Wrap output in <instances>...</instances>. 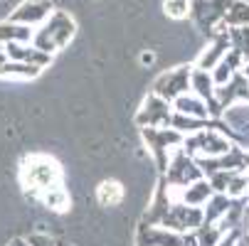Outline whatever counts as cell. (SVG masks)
I'll return each instance as SVG.
<instances>
[{"instance_id": "obj_24", "label": "cell", "mask_w": 249, "mask_h": 246, "mask_svg": "<svg viewBox=\"0 0 249 246\" xmlns=\"http://www.w3.org/2000/svg\"><path fill=\"white\" fill-rule=\"evenodd\" d=\"M96 197L104 207H114L124 199V187L116 182V180H104L96 190Z\"/></svg>"}, {"instance_id": "obj_33", "label": "cell", "mask_w": 249, "mask_h": 246, "mask_svg": "<svg viewBox=\"0 0 249 246\" xmlns=\"http://www.w3.org/2000/svg\"><path fill=\"white\" fill-rule=\"evenodd\" d=\"M10 246H27V241L25 239H15V241H10Z\"/></svg>"}, {"instance_id": "obj_15", "label": "cell", "mask_w": 249, "mask_h": 246, "mask_svg": "<svg viewBox=\"0 0 249 246\" xmlns=\"http://www.w3.org/2000/svg\"><path fill=\"white\" fill-rule=\"evenodd\" d=\"M173 111L183 114V116H190V118H200V121H212L210 111H207V103L202 98H197L195 94H190V91L173 101Z\"/></svg>"}, {"instance_id": "obj_25", "label": "cell", "mask_w": 249, "mask_h": 246, "mask_svg": "<svg viewBox=\"0 0 249 246\" xmlns=\"http://www.w3.org/2000/svg\"><path fill=\"white\" fill-rule=\"evenodd\" d=\"M227 40H230V49H234L244 59H249V25H244V27H230L227 30Z\"/></svg>"}, {"instance_id": "obj_14", "label": "cell", "mask_w": 249, "mask_h": 246, "mask_svg": "<svg viewBox=\"0 0 249 246\" xmlns=\"http://www.w3.org/2000/svg\"><path fill=\"white\" fill-rule=\"evenodd\" d=\"M244 66V57L239 54V52H234V49H230L220 62H217V66L215 69H212V72H210V77H212V84H215V89L217 86H225L237 72H239V69Z\"/></svg>"}, {"instance_id": "obj_4", "label": "cell", "mask_w": 249, "mask_h": 246, "mask_svg": "<svg viewBox=\"0 0 249 246\" xmlns=\"http://www.w3.org/2000/svg\"><path fill=\"white\" fill-rule=\"evenodd\" d=\"M200 178H205V175H202V170L197 167V160H195L193 155H188V153L183 150V146L175 148V150L170 153V158H168L165 170H163L165 185H168L170 190H183V187H188L190 182H195V180H200Z\"/></svg>"}, {"instance_id": "obj_27", "label": "cell", "mask_w": 249, "mask_h": 246, "mask_svg": "<svg viewBox=\"0 0 249 246\" xmlns=\"http://www.w3.org/2000/svg\"><path fill=\"white\" fill-rule=\"evenodd\" d=\"M40 202H42L45 207L54 209V212H64V209L69 207V195H67L64 185H59V187H54V190L45 192V195L40 197Z\"/></svg>"}, {"instance_id": "obj_13", "label": "cell", "mask_w": 249, "mask_h": 246, "mask_svg": "<svg viewBox=\"0 0 249 246\" xmlns=\"http://www.w3.org/2000/svg\"><path fill=\"white\" fill-rule=\"evenodd\" d=\"M230 52V40H227V30H222V32H215L212 34V45L197 57V62H195V66L197 69H205V72H212V69L217 66V62L225 57Z\"/></svg>"}, {"instance_id": "obj_17", "label": "cell", "mask_w": 249, "mask_h": 246, "mask_svg": "<svg viewBox=\"0 0 249 246\" xmlns=\"http://www.w3.org/2000/svg\"><path fill=\"white\" fill-rule=\"evenodd\" d=\"M190 94H195L197 98H202L205 103L215 101V84H212V77L205 69L193 66L190 69Z\"/></svg>"}, {"instance_id": "obj_11", "label": "cell", "mask_w": 249, "mask_h": 246, "mask_svg": "<svg viewBox=\"0 0 249 246\" xmlns=\"http://www.w3.org/2000/svg\"><path fill=\"white\" fill-rule=\"evenodd\" d=\"M136 246H183V236L158 224L141 222L136 231Z\"/></svg>"}, {"instance_id": "obj_3", "label": "cell", "mask_w": 249, "mask_h": 246, "mask_svg": "<svg viewBox=\"0 0 249 246\" xmlns=\"http://www.w3.org/2000/svg\"><path fill=\"white\" fill-rule=\"evenodd\" d=\"M230 148L232 143L212 126V121H207L202 131L183 138V150L193 158H217V155H225Z\"/></svg>"}, {"instance_id": "obj_26", "label": "cell", "mask_w": 249, "mask_h": 246, "mask_svg": "<svg viewBox=\"0 0 249 246\" xmlns=\"http://www.w3.org/2000/svg\"><path fill=\"white\" fill-rule=\"evenodd\" d=\"M225 195L230 199H247L249 197V175L247 172H234L227 190H225Z\"/></svg>"}, {"instance_id": "obj_5", "label": "cell", "mask_w": 249, "mask_h": 246, "mask_svg": "<svg viewBox=\"0 0 249 246\" xmlns=\"http://www.w3.org/2000/svg\"><path fill=\"white\" fill-rule=\"evenodd\" d=\"M141 135H143L146 146H148V153L158 167V172L163 175L165 165H168V158L175 148L183 146V135L168 128V126H158V128H141Z\"/></svg>"}, {"instance_id": "obj_12", "label": "cell", "mask_w": 249, "mask_h": 246, "mask_svg": "<svg viewBox=\"0 0 249 246\" xmlns=\"http://www.w3.org/2000/svg\"><path fill=\"white\" fill-rule=\"evenodd\" d=\"M5 54H8V59H13V62L32 64V66H37V69H45V66H50V62H52L50 54L40 52L37 47L30 45V42H10V45H5Z\"/></svg>"}, {"instance_id": "obj_6", "label": "cell", "mask_w": 249, "mask_h": 246, "mask_svg": "<svg viewBox=\"0 0 249 246\" xmlns=\"http://www.w3.org/2000/svg\"><path fill=\"white\" fill-rule=\"evenodd\" d=\"M232 5V0H190V15L205 34L222 32V20Z\"/></svg>"}, {"instance_id": "obj_1", "label": "cell", "mask_w": 249, "mask_h": 246, "mask_svg": "<svg viewBox=\"0 0 249 246\" xmlns=\"http://www.w3.org/2000/svg\"><path fill=\"white\" fill-rule=\"evenodd\" d=\"M20 182L32 197H42L45 192L62 185V167L50 155H30L20 165Z\"/></svg>"}, {"instance_id": "obj_21", "label": "cell", "mask_w": 249, "mask_h": 246, "mask_svg": "<svg viewBox=\"0 0 249 246\" xmlns=\"http://www.w3.org/2000/svg\"><path fill=\"white\" fill-rule=\"evenodd\" d=\"M40 72L42 69L32 66V64H22V62L8 59L3 66H0V79H22V82H27V79H35Z\"/></svg>"}, {"instance_id": "obj_18", "label": "cell", "mask_w": 249, "mask_h": 246, "mask_svg": "<svg viewBox=\"0 0 249 246\" xmlns=\"http://www.w3.org/2000/svg\"><path fill=\"white\" fill-rule=\"evenodd\" d=\"M220 121L230 131H244V128H249V101H237V103H232V106H227L220 114Z\"/></svg>"}, {"instance_id": "obj_32", "label": "cell", "mask_w": 249, "mask_h": 246, "mask_svg": "<svg viewBox=\"0 0 249 246\" xmlns=\"http://www.w3.org/2000/svg\"><path fill=\"white\" fill-rule=\"evenodd\" d=\"M5 62H8V54H5V45L0 42V66H3Z\"/></svg>"}, {"instance_id": "obj_19", "label": "cell", "mask_w": 249, "mask_h": 246, "mask_svg": "<svg viewBox=\"0 0 249 246\" xmlns=\"http://www.w3.org/2000/svg\"><path fill=\"white\" fill-rule=\"evenodd\" d=\"M32 27L13 22V20H3L0 22V42L10 45V42H30L32 40Z\"/></svg>"}, {"instance_id": "obj_9", "label": "cell", "mask_w": 249, "mask_h": 246, "mask_svg": "<svg viewBox=\"0 0 249 246\" xmlns=\"http://www.w3.org/2000/svg\"><path fill=\"white\" fill-rule=\"evenodd\" d=\"M170 116H173V103H168L165 98H160L151 91L136 114V123L141 128H158V126H168Z\"/></svg>"}, {"instance_id": "obj_23", "label": "cell", "mask_w": 249, "mask_h": 246, "mask_svg": "<svg viewBox=\"0 0 249 246\" xmlns=\"http://www.w3.org/2000/svg\"><path fill=\"white\" fill-rule=\"evenodd\" d=\"M244 27L249 25V3L247 0H232V5L222 20V27Z\"/></svg>"}, {"instance_id": "obj_22", "label": "cell", "mask_w": 249, "mask_h": 246, "mask_svg": "<svg viewBox=\"0 0 249 246\" xmlns=\"http://www.w3.org/2000/svg\"><path fill=\"white\" fill-rule=\"evenodd\" d=\"M205 126H207V121L190 118V116H183V114H178V111H173V116H170V121H168V128L178 131L183 138H185V135H193V133H197V131H202Z\"/></svg>"}, {"instance_id": "obj_2", "label": "cell", "mask_w": 249, "mask_h": 246, "mask_svg": "<svg viewBox=\"0 0 249 246\" xmlns=\"http://www.w3.org/2000/svg\"><path fill=\"white\" fill-rule=\"evenodd\" d=\"M74 32H77V25H74L72 17H69V13L54 10L37 30L32 32L30 45H35L40 52L52 57L54 52H59L62 47H67L69 42H72Z\"/></svg>"}, {"instance_id": "obj_31", "label": "cell", "mask_w": 249, "mask_h": 246, "mask_svg": "<svg viewBox=\"0 0 249 246\" xmlns=\"http://www.w3.org/2000/svg\"><path fill=\"white\" fill-rule=\"evenodd\" d=\"M183 246H200V244L195 241V234H185L183 236Z\"/></svg>"}, {"instance_id": "obj_28", "label": "cell", "mask_w": 249, "mask_h": 246, "mask_svg": "<svg viewBox=\"0 0 249 246\" xmlns=\"http://www.w3.org/2000/svg\"><path fill=\"white\" fill-rule=\"evenodd\" d=\"M163 8H165V15H168V17L183 20V17L190 15V0H165Z\"/></svg>"}, {"instance_id": "obj_20", "label": "cell", "mask_w": 249, "mask_h": 246, "mask_svg": "<svg viewBox=\"0 0 249 246\" xmlns=\"http://www.w3.org/2000/svg\"><path fill=\"white\" fill-rule=\"evenodd\" d=\"M230 207H232V199L227 195H212L207 199V204L202 207V222H220L225 219V214L230 212Z\"/></svg>"}, {"instance_id": "obj_8", "label": "cell", "mask_w": 249, "mask_h": 246, "mask_svg": "<svg viewBox=\"0 0 249 246\" xmlns=\"http://www.w3.org/2000/svg\"><path fill=\"white\" fill-rule=\"evenodd\" d=\"M190 69L193 66H178V69H170V72L160 74L153 82V94L165 98L168 103H173L178 96L188 94L190 91Z\"/></svg>"}, {"instance_id": "obj_29", "label": "cell", "mask_w": 249, "mask_h": 246, "mask_svg": "<svg viewBox=\"0 0 249 246\" xmlns=\"http://www.w3.org/2000/svg\"><path fill=\"white\" fill-rule=\"evenodd\" d=\"M25 241H27V246H57V241L52 236H47V234H32Z\"/></svg>"}, {"instance_id": "obj_10", "label": "cell", "mask_w": 249, "mask_h": 246, "mask_svg": "<svg viewBox=\"0 0 249 246\" xmlns=\"http://www.w3.org/2000/svg\"><path fill=\"white\" fill-rule=\"evenodd\" d=\"M54 13L50 0H22V3L13 10V15L8 20L13 22H20V25H27V27H40L50 15Z\"/></svg>"}, {"instance_id": "obj_30", "label": "cell", "mask_w": 249, "mask_h": 246, "mask_svg": "<svg viewBox=\"0 0 249 246\" xmlns=\"http://www.w3.org/2000/svg\"><path fill=\"white\" fill-rule=\"evenodd\" d=\"M153 62H156L153 52H143V54H141V64H153Z\"/></svg>"}, {"instance_id": "obj_7", "label": "cell", "mask_w": 249, "mask_h": 246, "mask_svg": "<svg viewBox=\"0 0 249 246\" xmlns=\"http://www.w3.org/2000/svg\"><path fill=\"white\" fill-rule=\"evenodd\" d=\"M200 224H202V209L200 207H188L183 202H173L158 227L185 236V234H193Z\"/></svg>"}, {"instance_id": "obj_16", "label": "cell", "mask_w": 249, "mask_h": 246, "mask_svg": "<svg viewBox=\"0 0 249 246\" xmlns=\"http://www.w3.org/2000/svg\"><path fill=\"white\" fill-rule=\"evenodd\" d=\"M227 231H232V229L227 227L225 219H220V222H210V224L202 222L193 234H195V241H197L200 246H217Z\"/></svg>"}, {"instance_id": "obj_34", "label": "cell", "mask_w": 249, "mask_h": 246, "mask_svg": "<svg viewBox=\"0 0 249 246\" xmlns=\"http://www.w3.org/2000/svg\"><path fill=\"white\" fill-rule=\"evenodd\" d=\"M247 3H249V0H247Z\"/></svg>"}]
</instances>
